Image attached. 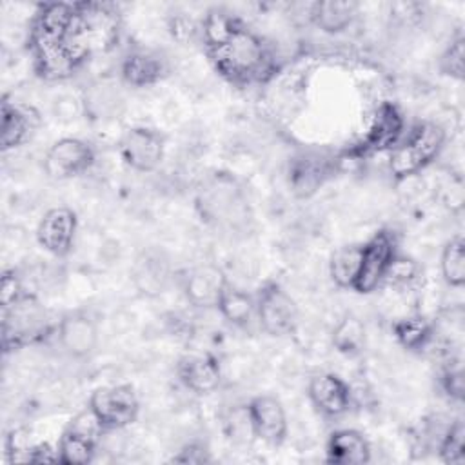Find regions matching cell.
Instances as JSON below:
<instances>
[{
  "label": "cell",
  "mask_w": 465,
  "mask_h": 465,
  "mask_svg": "<svg viewBox=\"0 0 465 465\" xmlns=\"http://www.w3.org/2000/svg\"><path fill=\"white\" fill-rule=\"evenodd\" d=\"M205 53L214 71L238 87L265 84L276 73L272 49L240 18L220 40L205 45Z\"/></svg>",
  "instance_id": "obj_1"
},
{
  "label": "cell",
  "mask_w": 465,
  "mask_h": 465,
  "mask_svg": "<svg viewBox=\"0 0 465 465\" xmlns=\"http://www.w3.org/2000/svg\"><path fill=\"white\" fill-rule=\"evenodd\" d=\"M120 38V13L105 2H74L67 47L82 67L96 53L111 51Z\"/></svg>",
  "instance_id": "obj_4"
},
{
  "label": "cell",
  "mask_w": 465,
  "mask_h": 465,
  "mask_svg": "<svg viewBox=\"0 0 465 465\" xmlns=\"http://www.w3.org/2000/svg\"><path fill=\"white\" fill-rule=\"evenodd\" d=\"M463 60H465V38L460 33L449 42L438 58V71L452 80H463Z\"/></svg>",
  "instance_id": "obj_31"
},
{
  "label": "cell",
  "mask_w": 465,
  "mask_h": 465,
  "mask_svg": "<svg viewBox=\"0 0 465 465\" xmlns=\"http://www.w3.org/2000/svg\"><path fill=\"white\" fill-rule=\"evenodd\" d=\"M96 160L94 147L82 138H60L44 156V171L51 180H69L87 173Z\"/></svg>",
  "instance_id": "obj_12"
},
{
  "label": "cell",
  "mask_w": 465,
  "mask_h": 465,
  "mask_svg": "<svg viewBox=\"0 0 465 465\" xmlns=\"http://www.w3.org/2000/svg\"><path fill=\"white\" fill-rule=\"evenodd\" d=\"M331 343L341 356H360L367 343V331L363 322L352 312L343 314L331 332Z\"/></svg>",
  "instance_id": "obj_26"
},
{
  "label": "cell",
  "mask_w": 465,
  "mask_h": 465,
  "mask_svg": "<svg viewBox=\"0 0 465 465\" xmlns=\"http://www.w3.org/2000/svg\"><path fill=\"white\" fill-rule=\"evenodd\" d=\"M325 454L329 463L363 465L371 461V445L360 430L338 429L331 432L325 445Z\"/></svg>",
  "instance_id": "obj_21"
},
{
  "label": "cell",
  "mask_w": 465,
  "mask_h": 465,
  "mask_svg": "<svg viewBox=\"0 0 465 465\" xmlns=\"http://www.w3.org/2000/svg\"><path fill=\"white\" fill-rule=\"evenodd\" d=\"M396 258V240L387 229L376 231L363 245L360 252V265L352 283L354 292L371 294L385 280L392 262Z\"/></svg>",
  "instance_id": "obj_9"
},
{
  "label": "cell",
  "mask_w": 465,
  "mask_h": 465,
  "mask_svg": "<svg viewBox=\"0 0 465 465\" xmlns=\"http://www.w3.org/2000/svg\"><path fill=\"white\" fill-rule=\"evenodd\" d=\"M25 461H35V463H51V461H58V450L53 449L49 443L31 445L29 450H27Z\"/></svg>",
  "instance_id": "obj_35"
},
{
  "label": "cell",
  "mask_w": 465,
  "mask_h": 465,
  "mask_svg": "<svg viewBox=\"0 0 465 465\" xmlns=\"http://www.w3.org/2000/svg\"><path fill=\"white\" fill-rule=\"evenodd\" d=\"M104 427L89 411V407L78 412L64 429L56 450L58 461L64 465H85L91 463L98 449Z\"/></svg>",
  "instance_id": "obj_10"
},
{
  "label": "cell",
  "mask_w": 465,
  "mask_h": 465,
  "mask_svg": "<svg viewBox=\"0 0 465 465\" xmlns=\"http://www.w3.org/2000/svg\"><path fill=\"white\" fill-rule=\"evenodd\" d=\"M256 320L262 331L272 338H283L296 331L300 311L294 298L274 280L263 282L254 296Z\"/></svg>",
  "instance_id": "obj_7"
},
{
  "label": "cell",
  "mask_w": 465,
  "mask_h": 465,
  "mask_svg": "<svg viewBox=\"0 0 465 465\" xmlns=\"http://www.w3.org/2000/svg\"><path fill=\"white\" fill-rule=\"evenodd\" d=\"M2 345L5 352L36 343L56 329V325L53 327L49 323L44 305L29 292H25L11 307L2 309Z\"/></svg>",
  "instance_id": "obj_6"
},
{
  "label": "cell",
  "mask_w": 465,
  "mask_h": 465,
  "mask_svg": "<svg viewBox=\"0 0 465 465\" xmlns=\"http://www.w3.org/2000/svg\"><path fill=\"white\" fill-rule=\"evenodd\" d=\"M447 140L445 129L436 122H420L412 127L409 136L400 142L389 156V173L396 182L407 180L427 165H430L441 153Z\"/></svg>",
  "instance_id": "obj_5"
},
{
  "label": "cell",
  "mask_w": 465,
  "mask_h": 465,
  "mask_svg": "<svg viewBox=\"0 0 465 465\" xmlns=\"http://www.w3.org/2000/svg\"><path fill=\"white\" fill-rule=\"evenodd\" d=\"M392 336L407 351H423L432 336L434 327L421 316H405L392 323Z\"/></svg>",
  "instance_id": "obj_27"
},
{
  "label": "cell",
  "mask_w": 465,
  "mask_h": 465,
  "mask_svg": "<svg viewBox=\"0 0 465 465\" xmlns=\"http://www.w3.org/2000/svg\"><path fill=\"white\" fill-rule=\"evenodd\" d=\"M76 229L78 218L71 207H51L42 214L38 222L36 242L51 256L65 258L73 251Z\"/></svg>",
  "instance_id": "obj_14"
},
{
  "label": "cell",
  "mask_w": 465,
  "mask_h": 465,
  "mask_svg": "<svg viewBox=\"0 0 465 465\" xmlns=\"http://www.w3.org/2000/svg\"><path fill=\"white\" fill-rule=\"evenodd\" d=\"M198 218L220 231H242L251 220L247 193L240 180L227 171L207 174L194 193Z\"/></svg>",
  "instance_id": "obj_3"
},
{
  "label": "cell",
  "mask_w": 465,
  "mask_h": 465,
  "mask_svg": "<svg viewBox=\"0 0 465 465\" xmlns=\"http://www.w3.org/2000/svg\"><path fill=\"white\" fill-rule=\"evenodd\" d=\"M36 124V114H33L31 107L18 105L9 102L7 98L2 100V125H0V142L2 151L16 149L27 142Z\"/></svg>",
  "instance_id": "obj_23"
},
{
  "label": "cell",
  "mask_w": 465,
  "mask_h": 465,
  "mask_svg": "<svg viewBox=\"0 0 465 465\" xmlns=\"http://www.w3.org/2000/svg\"><path fill=\"white\" fill-rule=\"evenodd\" d=\"M89 411L100 421L104 430H116L129 427L136 421L140 412V401L134 387L129 383L105 385L91 392Z\"/></svg>",
  "instance_id": "obj_8"
},
{
  "label": "cell",
  "mask_w": 465,
  "mask_h": 465,
  "mask_svg": "<svg viewBox=\"0 0 465 465\" xmlns=\"http://www.w3.org/2000/svg\"><path fill=\"white\" fill-rule=\"evenodd\" d=\"M438 454L443 463L461 465L465 461V427L461 420L450 423L440 443Z\"/></svg>",
  "instance_id": "obj_30"
},
{
  "label": "cell",
  "mask_w": 465,
  "mask_h": 465,
  "mask_svg": "<svg viewBox=\"0 0 465 465\" xmlns=\"http://www.w3.org/2000/svg\"><path fill=\"white\" fill-rule=\"evenodd\" d=\"M405 120L392 102H381L372 114L363 140L351 151L354 156H371L392 151L403 134Z\"/></svg>",
  "instance_id": "obj_13"
},
{
  "label": "cell",
  "mask_w": 465,
  "mask_h": 465,
  "mask_svg": "<svg viewBox=\"0 0 465 465\" xmlns=\"http://www.w3.org/2000/svg\"><path fill=\"white\" fill-rule=\"evenodd\" d=\"M25 294L20 276L16 274L15 269H7L2 274V283H0V300H2V309L11 307L16 300H20Z\"/></svg>",
  "instance_id": "obj_33"
},
{
  "label": "cell",
  "mask_w": 465,
  "mask_h": 465,
  "mask_svg": "<svg viewBox=\"0 0 465 465\" xmlns=\"http://www.w3.org/2000/svg\"><path fill=\"white\" fill-rule=\"evenodd\" d=\"M440 385H441V391L447 394L449 400H454V401H461L463 400V369H461V361L456 360V361H450L441 376H440Z\"/></svg>",
  "instance_id": "obj_32"
},
{
  "label": "cell",
  "mask_w": 465,
  "mask_h": 465,
  "mask_svg": "<svg viewBox=\"0 0 465 465\" xmlns=\"http://www.w3.org/2000/svg\"><path fill=\"white\" fill-rule=\"evenodd\" d=\"M54 332L60 347L71 358H87L98 347V323L84 309L65 312L58 320Z\"/></svg>",
  "instance_id": "obj_16"
},
{
  "label": "cell",
  "mask_w": 465,
  "mask_h": 465,
  "mask_svg": "<svg viewBox=\"0 0 465 465\" xmlns=\"http://www.w3.org/2000/svg\"><path fill=\"white\" fill-rule=\"evenodd\" d=\"M209 456H207V449L200 443H189L185 445L180 454H176L173 458V461H180V463H202V461H207Z\"/></svg>",
  "instance_id": "obj_36"
},
{
  "label": "cell",
  "mask_w": 465,
  "mask_h": 465,
  "mask_svg": "<svg viewBox=\"0 0 465 465\" xmlns=\"http://www.w3.org/2000/svg\"><path fill=\"white\" fill-rule=\"evenodd\" d=\"M440 269L443 282L452 289H461L465 283V242L461 234L452 236L441 249Z\"/></svg>",
  "instance_id": "obj_28"
},
{
  "label": "cell",
  "mask_w": 465,
  "mask_h": 465,
  "mask_svg": "<svg viewBox=\"0 0 465 465\" xmlns=\"http://www.w3.org/2000/svg\"><path fill=\"white\" fill-rule=\"evenodd\" d=\"M229 280L223 271L213 263H200L187 269L182 276V292L185 300L198 309L216 307L222 289Z\"/></svg>",
  "instance_id": "obj_18"
},
{
  "label": "cell",
  "mask_w": 465,
  "mask_h": 465,
  "mask_svg": "<svg viewBox=\"0 0 465 465\" xmlns=\"http://www.w3.org/2000/svg\"><path fill=\"white\" fill-rule=\"evenodd\" d=\"M307 396L325 418H338L351 409L352 394L343 378L334 372H318L309 380Z\"/></svg>",
  "instance_id": "obj_17"
},
{
  "label": "cell",
  "mask_w": 465,
  "mask_h": 465,
  "mask_svg": "<svg viewBox=\"0 0 465 465\" xmlns=\"http://www.w3.org/2000/svg\"><path fill=\"white\" fill-rule=\"evenodd\" d=\"M329 174H331L329 160L303 154L302 158L294 160L289 180H291L292 191L298 196H309L322 187V183Z\"/></svg>",
  "instance_id": "obj_25"
},
{
  "label": "cell",
  "mask_w": 465,
  "mask_h": 465,
  "mask_svg": "<svg viewBox=\"0 0 465 465\" xmlns=\"http://www.w3.org/2000/svg\"><path fill=\"white\" fill-rule=\"evenodd\" d=\"M360 252H361V245H343L332 252L331 263H329V274H331V280L340 289H352L358 265H360Z\"/></svg>",
  "instance_id": "obj_29"
},
{
  "label": "cell",
  "mask_w": 465,
  "mask_h": 465,
  "mask_svg": "<svg viewBox=\"0 0 465 465\" xmlns=\"http://www.w3.org/2000/svg\"><path fill=\"white\" fill-rule=\"evenodd\" d=\"M358 11L360 5L351 0H323L311 5L309 18L322 33L340 35L354 24Z\"/></svg>",
  "instance_id": "obj_22"
},
{
  "label": "cell",
  "mask_w": 465,
  "mask_h": 465,
  "mask_svg": "<svg viewBox=\"0 0 465 465\" xmlns=\"http://www.w3.org/2000/svg\"><path fill=\"white\" fill-rule=\"evenodd\" d=\"M418 265L414 263V260H409V258H400L396 254L389 272H387V280L392 282V283H409L412 282L416 276H418Z\"/></svg>",
  "instance_id": "obj_34"
},
{
  "label": "cell",
  "mask_w": 465,
  "mask_h": 465,
  "mask_svg": "<svg viewBox=\"0 0 465 465\" xmlns=\"http://www.w3.org/2000/svg\"><path fill=\"white\" fill-rule=\"evenodd\" d=\"M167 73L163 60L149 51H131L124 56L120 64V76L122 80L134 87L145 89L156 85Z\"/></svg>",
  "instance_id": "obj_20"
},
{
  "label": "cell",
  "mask_w": 465,
  "mask_h": 465,
  "mask_svg": "<svg viewBox=\"0 0 465 465\" xmlns=\"http://www.w3.org/2000/svg\"><path fill=\"white\" fill-rule=\"evenodd\" d=\"M247 420L252 434L271 447H280L289 434L287 412L271 394H258L247 403Z\"/></svg>",
  "instance_id": "obj_15"
},
{
  "label": "cell",
  "mask_w": 465,
  "mask_h": 465,
  "mask_svg": "<svg viewBox=\"0 0 465 465\" xmlns=\"http://www.w3.org/2000/svg\"><path fill=\"white\" fill-rule=\"evenodd\" d=\"M73 13L74 2H45L36 7L27 44L35 73L44 80H65L80 69L67 47Z\"/></svg>",
  "instance_id": "obj_2"
},
{
  "label": "cell",
  "mask_w": 465,
  "mask_h": 465,
  "mask_svg": "<svg viewBox=\"0 0 465 465\" xmlns=\"http://www.w3.org/2000/svg\"><path fill=\"white\" fill-rule=\"evenodd\" d=\"M222 318L236 327V329H245L251 325L252 318L256 316V302L251 294L242 291L240 287L232 285L231 282L225 283V287L220 292L218 303L214 307Z\"/></svg>",
  "instance_id": "obj_24"
},
{
  "label": "cell",
  "mask_w": 465,
  "mask_h": 465,
  "mask_svg": "<svg viewBox=\"0 0 465 465\" xmlns=\"http://www.w3.org/2000/svg\"><path fill=\"white\" fill-rule=\"evenodd\" d=\"M178 380L185 389L198 396L214 392L222 381V367L216 356L209 352H191L176 363Z\"/></svg>",
  "instance_id": "obj_19"
},
{
  "label": "cell",
  "mask_w": 465,
  "mask_h": 465,
  "mask_svg": "<svg viewBox=\"0 0 465 465\" xmlns=\"http://www.w3.org/2000/svg\"><path fill=\"white\" fill-rule=\"evenodd\" d=\"M122 162L136 173H153L163 160L165 136L145 125L129 127L118 140Z\"/></svg>",
  "instance_id": "obj_11"
}]
</instances>
